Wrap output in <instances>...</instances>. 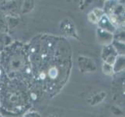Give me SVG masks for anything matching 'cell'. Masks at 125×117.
<instances>
[]
</instances>
